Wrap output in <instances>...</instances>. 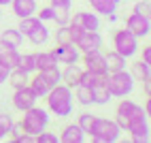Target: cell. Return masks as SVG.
<instances>
[{
	"label": "cell",
	"instance_id": "1",
	"mask_svg": "<svg viewBox=\"0 0 151 143\" xmlns=\"http://www.w3.org/2000/svg\"><path fill=\"white\" fill-rule=\"evenodd\" d=\"M47 111L51 115L58 118H68L73 113V105H75V96H73V88H68L66 83H58L47 92Z\"/></svg>",
	"mask_w": 151,
	"mask_h": 143
},
{
	"label": "cell",
	"instance_id": "2",
	"mask_svg": "<svg viewBox=\"0 0 151 143\" xmlns=\"http://www.w3.org/2000/svg\"><path fill=\"white\" fill-rule=\"evenodd\" d=\"M122 128H119V124L115 120H109V118H98L94 120L92 128H89L87 135L92 137L94 143H115L122 139Z\"/></svg>",
	"mask_w": 151,
	"mask_h": 143
},
{
	"label": "cell",
	"instance_id": "3",
	"mask_svg": "<svg viewBox=\"0 0 151 143\" xmlns=\"http://www.w3.org/2000/svg\"><path fill=\"white\" fill-rule=\"evenodd\" d=\"M104 88L113 98H124L130 96L134 90V77L130 75V70H115V73H106L104 77Z\"/></svg>",
	"mask_w": 151,
	"mask_h": 143
},
{
	"label": "cell",
	"instance_id": "4",
	"mask_svg": "<svg viewBox=\"0 0 151 143\" xmlns=\"http://www.w3.org/2000/svg\"><path fill=\"white\" fill-rule=\"evenodd\" d=\"M22 113L24 115H22V122H19V124L24 126L26 135H30V137H36L41 130H45L49 126V120H51V113H49L45 107H38V105L22 111Z\"/></svg>",
	"mask_w": 151,
	"mask_h": 143
},
{
	"label": "cell",
	"instance_id": "5",
	"mask_svg": "<svg viewBox=\"0 0 151 143\" xmlns=\"http://www.w3.org/2000/svg\"><path fill=\"white\" fill-rule=\"evenodd\" d=\"M113 49L119 56H124L128 60V58H134L138 54L140 43L128 28H122V30H115L113 32Z\"/></svg>",
	"mask_w": 151,
	"mask_h": 143
},
{
	"label": "cell",
	"instance_id": "6",
	"mask_svg": "<svg viewBox=\"0 0 151 143\" xmlns=\"http://www.w3.org/2000/svg\"><path fill=\"white\" fill-rule=\"evenodd\" d=\"M138 115H147L145 109H143V105H138V103H134V100H130L128 96H124V98H119V103L115 107V118L113 120L119 124L122 130H126V124H128L130 120L138 118Z\"/></svg>",
	"mask_w": 151,
	"mask_h": 143
},
{
	"label": "cell",
	"instance_id": "7",
	"mask_svg": "<svg viewBox=\"0 0 151 143\" xmlns=\"http://www.w3.org/2000/svg\"><path fill=\"white\" fill-rule=\"evenodd\" d=\"M126 130L130 132V139L134 143H149V137H151L149 115H138L134 120H130L126 124Z\"/></svg>",
	"mask_w": 151,
	"mask_h": 143
},
{
	"label": "cell",
	"instance_id": "8",
	"mask_svg": "<svg viewBox=\"0 0 151 143\" xmlns=\"http://www.w3.org/2000/svg\"><path fill=\"white\" fill-rule=\"evenodd\" d=\"M126 28H128L138 41H140V38H147V36L151 34V17L132 11V13L126 17Z\"/></svg>",
	"mask_w": 151,
	"mask_h": 143
},
{
	"label": "cell",
	"instance_id": "9",
	"mask_svg": "<svg viewBox=\"0 0 151 143\" xmlns=\"http://www.w3.org/2000/svg\"><path fill=\"white\" fill-rule=\"evenodd\" d=\"M102 34H100V30H83V34L77 38V47L81 54H89V52H98L100 47H102Z\"/></svg>",
	"mask_w": 151,
	"mask_h": 143
},
{
	"label": "cell",
	"instance_id": "10",
	"mask_svg": "<svg viewBox=\"0 0 151 143\" xmlns=\"http://www.w3.org/2000/svg\"><path fill=\"white\" fill-rule=\"evenodd\" d=\"M51 54L58 58V64H73L81 60V52L75 43H64V45H58L51 49Z\"/></svg>",
	"mask_w": 151,
	"mask_h": 143
},
{
	"label": "cell",
	"instance_id": "11",
	"mask_svg": "<svg viewBox=\"0 0 151 143\" xmlns=\"http://www.w3.org/2000/svg\"><path fill=\"white\" fill-rule=\"evenodd\" d=\"M81 60H83V68L89 70V73L94 75H106V64H104V54L100 52H89V54H81Z\"/></svg>",
	"mask_w": 151,
	"mask_h": 143
},
{
	"label": "cell",
	"instance_id": "12",
	"mask_svg": "<svg viewBox=\"0 0 151 143\" xmlns=\"http://www.w3.org/2000/svg\"><path fill=\"white\" fill-rule=\"evenodd\" d=\"M36 100H38V96L30 90V86L17 88V90L13 92V96H11V103H13V107H15L17 111H26V109H30V107H34Z\"/></svg>",
	"mask_w": 151,
	"mask_h": 143
},
{
	"label": "cell",
	"instance_id": "13",
	"mask_svg": "<svg viewBox=\"0 0 151 143\" xmlns=\"http://www.w3.org/2000/svg\"><path fill=\"white\" fill-rule=\"evenodd\" d=\"M68 24H75L83 30H100V15L92 13V11H77V13H70V22Z\"/></svg>",
	"mask_w": 151,
	"mask_h": 143
},
{
	"label": "cell",
	"instance_id": "14",
	"mask_svg": "<svg viewBox=\"0 0 151 143\" xmlns=\"http://www.w3.org/2000/svg\"><path fill=\"white\" fill-rule=\"evenodd\" d=\"M58 137H60V143H83L87 135L81 130V126H79L77 122H70V124H66L60 130Z\"/></svg>",
	"mask_w": 151,
	"mask_h": 143
},
{
	"label": "cell",
	"instance_id": "15",
	"mask_svg": "<svg viewBox=\"0 0 151 143\" xmlns=\"http://www.w3.org/2000/svg\"><path fill=\"white\" fill-rule=\"evenodd\" d=\"M11 11L17 19L22 17H30V15H36L38 11V2L36 0H11Z\"/></svg>",
	"mask_w": 151,
	"mask_h": 143
},
{
	"label": "cell",
	"instance_id": "16",
	"mask_svg": "<svg viewBox=\"0 0 151 143\" xmlns=\"http://www.w3.org/2000/svg\"><path fill=\"white\" fill-rule=\"evenodd\" d=\"M83 73V66L79 62H73V64H66V68L62 70V83H66L68 88H75L79 83V77Z\"/></svg>",
	"mask_w": 151,
	"mask_h": 143
},
{
	"label": "cell",
	"instance_id": "17",
	"mask_svg": "<svg viewBox=\"0 0 151 143\" xmlns=\"http://www.w3.org/2000/svg\"><path fill=\"white\" fill-rule=\"evenodd\" d=\"M32 75H34V77H30V81H28L30 90H32L38 98H45V96H47V92L51 90V86L47 83V79H45L41 73H38V70H36V73H32Z\"/></svg>",
	"mask_w": 151,
	"mask_h": 143
},
{
	"label": "cell",
	"instance_id": "18",
	"mask_svg": "<svg viewBox=\"0 0 151 143\" xmlns=\"http://www.w3.org/2000/svg\"><path fill=\"white\" fill-rule=\"evenodd\" d=\"M89 4H92V11L98 13V15H109V13H113L117 11V7L122 4V0H87Z\"/></svg>",
	"mask_w": 151,
	"mask_h": 143
},
{
	"label": "cell",
	"instance_id": "19",
	"mask_svg": "<svg viewBox=\"0 0 151 143\" xmlns=\"http://www.w3.org/2000/svg\"><path fill=\"white\" fill-rule=\"evenodd\" d=\"M28 81H30V75L26 73V70L17 68V66H13V68H11V73H9V77H6V83L11 86L13 90L28 86Z\"/></svg>",
	"mask_w": 151,
	"mask_h": 143
},
{
	"label": "cell",
	"instance_id": "20",
	"mask_svg": "<svg viewBox=\"0 0 151 143\" xmlns=\"http://www.w3.org/2000/svg\"><path fill=\"white\" fill-rule=\"evenodd\" d=\"M17 58H19L17 47L4 43V41H0V62H4V64H9V66L13 68L17 64Z\"/></svg>",
	"mask_w": 151,
	"mask_h": 143
},
{
	"label": "cell",
	"instance_id": "21",
	"mask_svg": "<svg viewBox=\"0 0 151 143\" xmlns=\"http://www.w3.org/2000/svg\"><path fill=\"white\" fill-rule=\"evenodd\" d=\"M28 38H30V43H32L34 47H43V45L49 43V38H51V30H49V28L45 26V22H43V24L38 26Z\"/></svg>",
	"mask_w": 151,
	"mask_h": 143
},
{
	"label": "cell",
	"instance_id": "22",
	"mask_svg": "<svg viewBox=\"0 0 151 143\" xmlns=\"http://www.w3.org/2000/svg\"><path fill=\"white\" fill-rule=\"evenodd\" d=\"M104 64H106V70H109V73L124 70V68H126V58H124V56H119L115 49H113V52L104 54Z\"/></svg>",
	"mask_w": 151,
	"mask_h": 143
},
{
	"label": "cell",
	"instance_id": "23",
	"mask_svg": "<svg viewBox=\"0 0 151 143\" xmlns=\"http://www.w3.org/2000/svg\"><path fill=\"white\" fill-rule=\"evenodd\" d=\"M130 75L134 77V81H145L151 77V68H149V62H143V60H134L130 64Z\"/></svg>",
	"mask_w": 151,
	"mask_h": 143
},
{
	"label": "cell",
	"instance_id": "24",
	"mask_svg": "<svg viewBox=\"0 0 151 143\" xmlns=\"http://www.w3.org/2000/svg\"><path fill=\"white\" fill-rule=\"evenodd\" d=\"M34 62H36V70H45L58 66V58L51 52H34Z\"/></svg>",
	"mask_w": 151,
	"mask_h": 143
},
{
	"label": "cell",
	"instance_id": "25",
	"mask_svg": "<svg viewBox=\"0 0 151 143\" xmlns=\"http://www.w3.org/2000/svg\"><path fill=\"white\" fill-rule=\"evenodd\" d=\"M92 98H94V105H109L111 100H113V96H111L109 90L104 88V81L92 86Z\"/></svg>",
	"mask_w": 151,
	"mask_h": 143
},
{
	"label": "cell",
	"instance_id": "26",
	"mask_svg": "<svg viewBox=\"0 0 151 143\" xmlns=\"http://www.w3.org/2000/svg\"><path fill=\"white\" fill-rule=\"evenodd\" d=\"M0 41H4V43L13 45V47H22L24 45V34L17 28H6V30H0Z\"/></svg>",
	"mask_w": 151,
	"mask_h": 143
},
{
	"label": "cell",
	"instance_id": "27",
	"mask_svg": "<svg viewBox=\"0 0 151 143\" xmlns=\"http://www.w3.org/2000/svg\"><path fill=\"white\" fill-rule=\"evenodd\" d=\"M41 24H43V22H41V19H38L36 15L22 17V19H19V26H17V30H19V32H22L24 36H30V34H32L34 30H36L38 26H41Z\"/></svg>",
	"mask_w": 151,
	"mask_h": 143
},
{
	"label": "cell",
	"instance_id": "28",
	"mask_svg": "<svg viewBox=\"0 0 151 143\" xmlns=\"http://www.w3.org/2000/svg\"><path fill=\"white\" fill-rule=\"evenodd\" d=\"M75 98H77V103L81 105V107H92L94 105V98H92V88H85V86H75Z\"/></svg>",
	"mask_w": 151,
	"mask_h": 143
},
{
	"label": "cell",
	"instance_id": "29",
	"mask_svg": "<svg viewBox=\"0 0 151 143\" xmlns=\"http://www.w3.org/2000/svg\"><path fill=\"white\" fill-rule=\"evenodd\" d=\"M9 137H11L13 143H32L34 141V137L26 135V130H24V126L19 124V122H13L11 130H9Z\"/></svg>",
	"mask_w": 151,
	"mask_h": 143
},
{
	"label": "cell",
	"instance_id": "30",
	"mask_svg": "<svg viewBox=\"0 0 151 143\" xmlns=\"http://www.w3.org/2000/svg\"><path fill=\"white\" fill-rule=\"evenodd\" d=\"M17 68H22V70H26L28 75H32V73H36V62H34V54H19V58H17V64H15Z\"/></svg>",
	"mask_w": 151,
	"mask_h": 143
},
{
	"label": "cell",
	"instance_id": "31",
	"mask_svg": "<svg viewBox=\"0 0 151 143\" xmlns=\"http://www.w3.org/2000/svg\"><path fill=\"white\" fill-rule=\"evenodd\" d=\"M45 79H47V83L49 86H58V83H62V70H60L58 66H51V68H45V70H38Z\"/></svg>",
	"mask_w": 151,
	"mask_h": 143
},
{
	"label": "cell",
	"instance_id": "32",
	"mask_svg": "<svg viewBox=\"0 0 151 143\" xmlns=\"http://www.w3.org/2000/svg\"><path fill=\"white\" fill-rule=\"evenodd\" d=\"M94 120H96L94 113H89V111H81V113H79V118H77V124L81 126V130L87 135L89 128H92V124H94Z\"/></svg>",
	"mask_w": 151,
	"mask_h": 143
},
{
	"label": "cell",
	"instance_id": "33",
	"mask_svg": "<svg viewBox=\"0 0 151 143\" xmlns=\"http://www.w3.org/2000/svg\"><path fill=\"white\" fill-rule=\"evenodd\" d=\"M55 43H58V45L73 43V36H70V26H68V24L58 26V30H55Z\"/></svg>",
	"mask_w": 151,
	"mask_h": 143
},
{
	"label": "cell",
	"instance_id": "34",
	"mask_svg": "<svg viewBox=\"0 0 151 143\" xmlns=\"http://www.w3.org/2000/svg\"><path fill=\"white\" fill-rule=\"evenodd\" d=\"M51 22H55L58 26H64L70 22V9H53V19Z\"/></svg>",
	"mask_w": 151,
	"mask_h": 143
},
{
	"label": "cell",
	"instance_id": "35",
	"mask_svg": "<svg viewBox=\"0 0 151 143\" xmlns=\"http://www.w3.org/2000/svg\"><path fill=\"white\" fill-rule=\"evenodd\" d=\"M132 11H134V13H140V15H149V17H151V2H149V0H138V2L134 4Z\"/></svg>",
	"mask_w": 151,
	"mask_h": 143
},
{
	"label": "cell",
	"instance_id": "36",
	"mask_svg": "<svg viewBox=\"0 0 151 143\" xmlns=\"http://www.w3.org/2000/svg\"><path fill=\"white\" fill-rule=\"evenodd\" d=\"M11 126H13L11 113H0V130H2L6 137H9V130H11Z\"/></svg>",
	"mask_w": 151,
	"mask_h": 143
},
{
	"label": "cell",
	"instance_id": "37",
	"mask_svg": "<svg viewBox=\"0 0 151 143\" xmlns=\"http://www.w3.org/2000/svg\"><path fill=\"white\" fill-rule=\"evenodd\" d=\"M36 17L41 22H51L53 19V7L47 4V7H41V11H36Z\"/></svg>",
	"mask_w": 151,
	"mask_h": 143
},
{
	"label": "cell",
	"instance_id": "38",
	"mask_svg": "<svg viewBox=\"0 0 151 143\" xmlns=\"http://www.w3.org/2000/svg\"><path fill=\"white\" fill-rule=\"evenodd\" d=\"M53 9H73V0H49Z\"/></svg>",
	"mask_w": 151,
	"mask_h": 143
},
{
	"label": "cell",
	"instance_id": "39",
	"mask_svg": "<svg viewBox=\"0 0 151 143\" xmlns=\"http://www.w3.org/2000/svg\"><path fill=\"white\" fill-rule=\"evenodd\" d=\"M9 73H11V66H9V64H4V62H0V86H2V83H6V77H9Z\"/></svg>",
	"mask_w": 151,
	"mask_h": 143
},
{
	"label": "cell",
	"instance_id": "40",
	"mask_svg": "<svg viewBox=\"0 0 151 143\" xmlns=\"http://www.w3.org/2000/svg\"><path fill=\"white\" fill-rule=\"evenodd\" d=\"M70 26V36H73V43H77V38L83 34V28H79V26H75V24H68Z\"/></svg>",
	"mask_w": 151,
	"mask_h": 143
},
{
	"label": "cell",
	"instance_id": "41",
	"mask_svg": "<svg viewBox=\"0 0 151 143\" xmlns=\"http://www.w3.org/2000/svg\"><path fill=\"white\" fill-rule=\"evenodd\" d=\"M140 60L151 64V45H145V47H143V58H140Z\"/></svg>",
	"mask_w": 151,
	"mask_h": 143
},
{
	"label": "cell",
	"instance_id": "42",
	"mask_svg": "<svg viewBox=\"0 0 151 143\" xmlns=\"http://www.w3.org/2000/svg\"><path fill=\"white\" fill-rule=\"evenodd\" d=\"M143 83V90H145V96H151V77L145 79V81H140Z\"/></svg>",
	"mask_w": 151,
	"mask_h": 143
},
{
	"label": "cell",
	"instance_id": "43",
	"mask_svg": "<svg viewBox=\"0 0 151 143\" xmlns=\"http://www.w3.org/2000/svg\"><path fill=\"white\" fill-rule=\"evenodd\" d=\"M11 4V0H0V7H9Z\"/></svg>",
	"mask_w": 151,
	"mask_h": 143
},
{
	"label": "cell",
	"instance_id": "44",
	"mask_svg": "<svg viewBox=\"0 0 151 143\" xmlns=\"http://www.w3.org/2000/svg\"><path fill=\"white\" fill-rule=\"evenodd\" d=\"M4 137H6V135H4V132H2V130H0V141H2Z\"/></svg>",
	"mask_w": 151,
	"mask_h": 143
},
{
	"label": "cell",
	"instance_id": "45",
	"mask_svg": "<svg viewBox=\"0 0 151 143\" xmlns=\"http://www.w3.org/2000/svg\"><path fill=\"white\" fill-rule=\"evenodd\" d=\"M0 19H2V7H0Z\"/></svg>",
	"mask_w": 151,
	"mask_h": 143
}]
</instances>
